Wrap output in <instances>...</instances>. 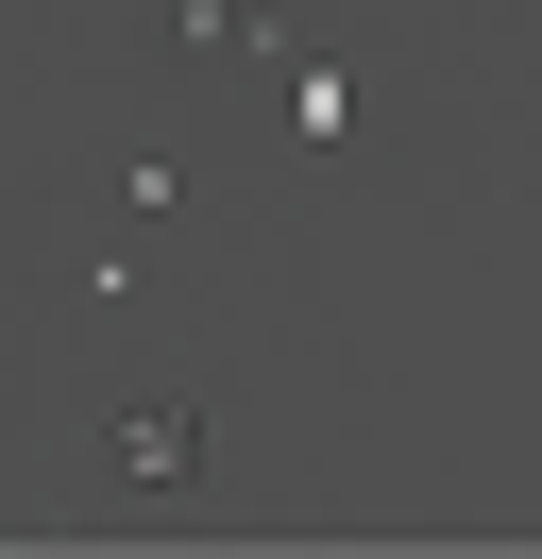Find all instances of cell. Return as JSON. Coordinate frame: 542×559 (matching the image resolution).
Returning <instances> with one entry per match:
<instances>
[{"mask_svg":"<svg viewBox=\"0 0 542 559\" xmlns=\"http://www.w3.org/2000/svg\"><path fill=\"white\" fill-rule=\"evenodd\" d=\"M169 35H187V51H221V35H237V0H169Z\"/></svg>","mask_w":542,"mask_h":559,"instance_id":"cell-3","label":"cell"},{"mask_svg":"<svg viewBox=\"0 0 542 559\" xmlns=\"http://www.w3.org/2000/svg\"><path fill=\"white\" fill-rule=\"evenodd\" d=\"M187 457H203V424H187V407H119V475H136V491H169Z\"/></svg>","mask_w":542,"mask_h":559,"instance_id":"cell-2","label":"cell"},{"mask_svg":"<svg viewBox=\"0 0 542 559\" xmlns=\"http://www.w3.org/2000/svg\"><path fill=\"white\" fill-rule=\"evenodd\" d=\"M288 136H305V153L356 136V69H339V51H288Z\"/></svg>","mask_w":542,"mask_h":559,"instance_id":"cell-1","label":"cell"}]
</instances>
